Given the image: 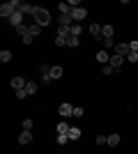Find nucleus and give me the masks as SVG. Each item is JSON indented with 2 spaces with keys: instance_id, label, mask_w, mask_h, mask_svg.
I'll list each match as a JSON object with an SVG mask.
<instances>
[{
  "instance_id": "1",
  "label": "nucleus",
  "mask_w": 138,
  "mask_h": 154,
  "mask_svg": "<svg viewBox=\"0 0 138 154\" xmlns=\"http://www.w3.org/2000/svg\"><path fill=\"white\" fill-rule=\"evenodd\" d=\"M35 23H37V26H41V28H46L48 23H51V12H48V9H44V7H39V12L35 14Z\"/></svg>"
},
{
  "instance_id": "2",
  "label": "nucleus",
  "mask_w": 138,
  "mask_h": 154,
  "mask_svg": "<svg viewBox=\"0 0 138 154\" xmlns=\"http://www.w3.org/2000/svg\"><path fill=\"white\" fill-rule=\"evenodd\" d=\"M72 19H74V23H81L83 19H87V9H85V7H76V9H72Z\"/></svg>"
},
{
  "instance_id": "3",
  "label": "nucleus",
  "mask_w": 138,
  "mask_h": 154,
  "mask_svg": "<svg viewBox=\"0 0 138 154\" xmlns=\"http://www.w3.org/2000/svg\"><path fill=\"white\" fill-rule=\"evenodd\" d=\"M7 21H9V23H12L14 28L23 26V14H21V9H16V12H14V14H12V16H9V19H7Z\"/></svg>"
},
{
  "instance_id": "4",
  "label": "nucleus",
  "mask_w": 138,
  "mask_h": 154,
  "mask_svg": "<svg viewBox=\"0 0 138 154\" xmlns=\"http://www.w3.org/2000/svg\"><path fill=\"white\" fill-rule=\"evenodd\" d=\"M124 62H127V58H122V55H115V53H113V55H111V62H108V64H111L113 69L118 71V69H120V67H122Z\"/></svg>"
},
{
  "instance_id": "5",
  "label": "nucleus",
  "mask_w": 138,
  "mask_h": 154,
  "mask_svg": "<svg viewBox=\"0 0 138 154\" xmlns=\"http://www.w3.org/2000/svg\"><path fill=\"white\" fill-rule=\"evenodd\" d=\"M14 12H16V9H14L9 2H2V5H0V16H2V19H9Z\"/></svg>"
},
{
  "instance_id": "6",
  "label": "nucleus",
  "mask_w": 138,
  "mask_h": 154,
  "mask_svg": "<svg viewBox=\"0 0 138 154\" xmlns=\"http://www.w3.org/2000/svg\"><path fill=\"white\" fill-rule=\"evenodd\" d=\"M58 113H60L62 117H72V115H74V106H72V103H60Z\"/></svg>"
},
{
  "instance_id": "7",
  "label": "nucleus",
  "mask_w": 138,
  "mask_h": 154,
  "mask_svg": "<svg viewBox=\"0 0 138 154\" xmlns=\"http://www.w3.org/2000/svg\"><path fill=\"white\" fill-rule=\"evenodd\" d=\"M37 12H39V7L32 5V2H23V5H21V14H32L35 16Z\"/></svg>"
},
{
  "instance_id": "8",
  "label": "nucleus",
  "mask_w": 138,
  "mask_h": 154,
  "mask_svg": "<svg viewBox=\"0 0 138 154\" xmlns=\"http://www.w3.org/2000/svg\"><path fill=\"white\" fill-rule=\"evenodd\" d=\"M26 85H28V81L23 76H14L12 78V88H14V90H23Z\"/></svg>"
},
{
  "instance_id": "9",
  "label": "nucleus",
  "mask_w": 138,
  "mask_h": 154,
  "mask_svg": "<svg viewBox=\"0 0 138 154\" xmlns=\"http://www.w3.org/2000/svg\"><path fill=\"white\" fill-rule=\"evenodd\" d=\"M129 53H131L129 44H115V55H122V58H127Z\"/></svg>"
},
{
  "instance_id": "10",
  "label": "nucleus",
  "mask_w": 138,
  "mask_h": 154,
  "mask_svg": "<svg viewBox=\"0 0 138 154\" xmlns=\"http://www.w3.org/2000/svg\"><path fill=\"white\" fill-rule=\"evenodd\" d=\"M65 76V69L60 67V64H55V67H51V78L53 81H60V78Z\"/></svg>"
},
{
  "instance_id": "11",
  "label": "nucleus",
  "mask_w": 138,
  "mask_h": 154,
  "mask_svg": "<svg viewBox=\"0 0 138 154\" xmlns=\"http://www.w3.org/2000/svg\"><path fill=\"white\" fill-rule=\"evenodd\" d=\"M113 32H115L113 26H104L101 28V39H113ZM101 39H99V42H101Z\"/></svg>"
},
{
  "instance_id": "12",
  "label": "nucleus",
  "mask_w": 138,
  "mask_h": 154,
  "mask_svg": "<svg viewBox=\"0 0 138 154\" xmlns=\"http://www.w3.org/2000/svg\"><path fill=\"white\" fill-rule=\"evenodd\" d=\"M101 28H104V26H99V23H92V26H90V35H92L94 39H101Z\"/></svg>"
},
{
  "instance_id": "13",
  "label": "nucleus",
  "mask_w": 138,
  "mask_h": 154,
  "mask_svg": "<svg viewBox=\"0 0 138 154\" xmlns=\"http://www.w3.org/2000/svg\"><path fill=\"white\" fill-rule=\"evenodd\" d=\"M30 140H32V131H21V136H19V143H21V145H28Z\"/></svg>"
},
{
  "instance_id": "14",
  "label": "nucleus",
  "mask_w": 138,
  "mask_h": 154,
  "mask_svg": "<svg viewBox=\"0 0 138 154\" xmlns=\"http://www.w3.org/2000/svg\"><path fill=\"white\" fill-rule=\"evenodd\" d=\"M67 136H69V140H78V138H81V129L78 127H72L69 131H67Z\"/></svg>"
},
{
  "instance_id": "15",
  "label": "nucleus",
  "mask_w": 138,
  "mask_h": 154,
  "mask_svg": "<svg viewBox=\"0 0 138 154\" xmlns=\"http://www.w3.org/2000/svg\"><path fill=\"white\" fill-rule=\"evenodd\" d=\"M81 32H83V28H81L78 23H74V26L69 28V37H78L81 39Z\"/></svg>"
},
{
  "instance_id": "16",
  "label": "nucleus",
  "mask_w": 138,
  "mask_h": 154,
  "mask_svg": "<svg viewBox=\"0 0 138 154\" xmlns=\"http://www.w3.org/2000/svg\"><path fill=\"white\" fill-rule=\"evenodd\" d=\"M97 62H104V64H108L111 62V55L106 51H97Z\"/></svg>"
},
{
  "instance_id": "17",
  "label": "nucleus",
  "mask_w": 138,
  "mask_h": 154,
  "mask_svg": "<svg viewBox=\"0 0 138 154\" xmlns=\"http://www.w3.org/2000/svg\"><path fill=\"white\" fill-rule=\"evenodd\" d=\"M26 92H28V97L37 94V83H32V81H28V85H26Z\"/></svg>"
},
{
  "instance_id": "18",
  "label": "nucleus",
  "mask_w": 138,
  "mask_h": 154,
  "mask_svg": "<svg viewBox=\"0 0 138 154\" xmlns=\"http://www.w3.org/2000/svg\"><path fill=\"white\" fill-rule=\"evenodd\" d=\"M55 129H58V134H67V131H69L72 127H69V124H67L65 120H60V122H58V127H55Z\"/></svg>"
},
{
  "instance_id": "19",
  "label": "nucleus",
  "mask_w": 138,
  "mask_h": 154,
  "mask_svg": "<svg viewBox=\"0 0 138 154\" xmlns=\"http://www.w3.org/2000/svg\"><path fill=\"white\" fill-rule=\"evenodd\" d=\"M78 44H81L78 37H69L67 39V46H69V48H78Z\"/></svg>"
},
{
  "instance_id": "20",
  "label": "nucleus",
  "mask_w": 138,
  "mask_h": 154,
  "mask_svg": "<svg viewBox=\"0 0 138 154\" xmlns=\"http://www.w3.org/2000/svg\"><path fill=\"white\" fill-rule=\"evenodd\" d=\"M9 60H12V51H0V62H9Z\"/></svg>"
},
{
  "instance_id": "21",
  "label": "nucleus",
  "mask_w": 138,
  "mask_h": 154,
  "mask_svg": "<svg viewBox=\"0 0 138 154\" xmlns=\"http://www.w3.org/2000/svg\"><path fill=\"white\" fill-rule=\"evenodd\" d=\"M58 9H60V14H72V7H69V2H60Z\"/></svg>"
},
{
  "instance_id": "22",
  "label": "nucleus",
  "mask_w": 138,
  "mask_h": 154,
  "mask_svg": "<svg viewBox=\"0 0 138 154\" xmlns=\"http://www.w3.org/2000/svg\"><path fill=\"white\" fill-rule=\"evenodd\" d=\"M108 145H111V147L120 145V136H118V134H111V136H108Z\"/></svg>"
},
{
  "instance_id": "23",
  "label": "nucleus",
  "mask_w": 138,
  "mask_h": 154,
  "mask_svg": "<svg viewBox=\"0 0 138 154\" xmlns=\"http://www.w3.org/2000/svg\"><path fill=\"white\" fill-rule=\"evenodd\" d=\"M67 143H69V136H67V134H58V145H60V147L67 145Z\"/></svg>"
},
{
  "instance_id": "24",
  "label": "nucleus",
  "mask_w": 138,
  "mask_h": 154,
  "mask_svg": "<svg viewBox=\"0 0 138 154\" xmlns=\"http://www.w3.org/2000/svg\"><path fill=\"white\" fill-rule=\"evenodd\" d=\"M32 120H30V117H26V120H23V131H32Z\"/></svg>"
},
{
  "instance_id": "25",
  "label": "nucleus",
  "mask_w": 138,
  "mask_h": 154,
  "mask_svg": "<svg viewBox=\"0 0 138 154\" xmlns=\"http://www.w3.org/2000/svg\"><path fill=\"white\" fill-rule=\"evenodd\" d=\"M39 32H41V26H37V23H35V26H30V32H28V35H32V37H37Z\"/></svg>"
},
{
  "instance_id": "26",
  "label": "nucleus",
  "mask_w": 138,
  "mask_h": 154,
  "mask_svg": "<svg viewBox=\"0 0 138 154\" xmlns=\"http://www.w3.org/2000/svg\"><path fill=\"white\" fill-rule=\"evenodd\" d=\"M113 71H115V69H113L111 64H104V67H101V74H104V76H111Z\"/></svg>"
},
{
  "instance_id": "27",
  "label": "nucleus",
  "mask_w": 138,
  "mask_h": 154,
  "mask_svg": "<svg viewBox=\"0 0 138 154\" xmlns=\"http://www.w3.org/2000/svg\"><path fill=\"white\" fill-rule=\"evenodd\" d=\"M101 44H104V48H115V42H113V39H101Z\"/></svg>"
},
{
  "instance_id": "28",
  "label": "nucleus",
  "mask_w": 138,
  "mask_h": 154,
  "mask_svg": "<svg viewBox=\"0 0 138 154\" xmlns=\"http://www.w3.org/2000/svg\"><path fill=\"white\" fill-rule=\"evenodd\" d=\"M97 145H108V136H97Z\"/></svg>"
},
{
  "instance_id": "29",
  "label": "nucleus",
  "mask_w": 138,
  "mask_h": 154,
  "mask_svg": "<svg viewBox=\"0 0 138 154\" xmlns=\"http://www.w3.org/2000/svg\"><path fill=\"white\" fill-rule=\"evenodd\" d=\"M83 113H85V110L81 108V106H74V115H72V117H81Z\"/></svg>"
},
{
  "instance_id": "30",
  "label": "nucleus",
  "mask_w": 138,
  "mask_h": 154,
  "mask_svg": "<svg viewBox=\"0 0 138 154\" xmlns=\"http://www.w3.org/2000/svg\"><path fill=\"white\" fill-rule=\"evenodd\" d=\"M127 62H138V53H129V55H127Z\"/></svg>"
},
{
  "instance_id": "31",
  "label": "nucleus",
  "mask_w": 138,
  "mask_h": 154,
  "mask_svg": "<svg viewBox=\"0 0 138 154\" xmlns=\"http://www.w3.org/2000/svg\"><path fill=\"white\" fill-rule=\"evenodd\" d=\"M55 44H58V46H67V39H65V37H58V35H55Z\"/></svg>"
},
{
  "instance_id": "32",
  "label": "nucleus",
  "mask_w": 138,
  "mask_h": 154,
  "mask_svg": "<svg viewBox=\"0 0 138 154\" xmlns=\"http://www.w3.org/2000/svg\"><path fill=\"white\" fill-rule=\"evenodd\" d=\"M26 97H28L26 88H23V90H16V99H26Z\"/></svg>"
},
{
  "instance_id": "33",
  "label": "nucleus",
  "mask_w": 138,
  "mask_h": 154,
  "mask_svg": "<svg viewBox=\"0 0 138 154\" xmlns=\"http://www.w3.org/2000/svg\"><path fill=\"white\" fill-rule=\"evenodd\" d=\"M129 48H131L133 53H138V39H133V42H129Z\"/></svg>"
},
{
  "instance_id": "34",
  "label": "nucleus",
  "mask_w": 138,
  "mask_h": 154,
  "mask_svg": "<svg viewBox=\"0 0 138 154\" xmlns=\"http://www.w3.org/2000/svg\"><path fill=\"white\" fill-rule=\"evenodd\" d=\"M32 35H26V37H23V44H26V46H30V44H32Z\"/></svg>"
},
{
  "instance_id": "35",
  "label": "nucleus",
  "mask_w": 138,
  "mask_h": 154,
  "mask_svg": "<svg viewBox=\"0 0 138 154\" xmlns=\"http://www.w3.org/2000/svg\"><path fill=\"white\" fill-rule=\"evenodd\" d=\"M53 78H51V74H46V76H41V83H51Z\"/></svg>"
}]
</instances>
